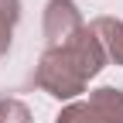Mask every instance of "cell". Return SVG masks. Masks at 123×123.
Wrapping results in <instances>:
<instances>
[{
    "mask_svg": "<svg viewBox=\"0 0 123 123\" xmlns=\"http://www.w3.org/2000/svg\"><path fill=\"white\" fill-rule=\"evenodd\" d=\"M106 51L99 38L92 34V27L86 24L75 38H68L65 44L58 48H48L41 58H38V68H34V86L41 92H48L51 99H62V103H75L86 92L89 79L106 68Z\"/></svg>",
    "mask_w": 123,
    "mask_h": 123,
    "instance_id": "1",
    "label": "cell"
},
{
    "mask_svg": "<svg viewBox=\"0 0 123 123\" xmlns=\"http://www.w3.org/2000/svg\"><path fill=\"white\" fill-rule=\"evenodd\" d=\"M51 123H123V89L99 86L89 92V99L62 106V113Z\"/></svg>",
    "mask_w": 123,
    "mask_h": 123,
    "instance_id": "2",
    "label": "cell"
},
{
    "mask_svg": "<svg viewBox=\"0 0 123 123\" xmlns=\"http://www.w3.org/2000/svg\"><path fill=\"white\" fill-rule=\"evenodd\" d=\"M44 41H48V48H58V44H65L68 38H75L79 31L86 27L79 7H75V0H48L44 4Z\"/></svg>",
    "mask_w": 123,
    "mask_h": 123,
    "instance_id": "3",
    "label": "cell"
},
{
    "mask_svg": "<svg viewBox=\"0 0 123 123\" xmlns=\"http://www.w3.org/2000/svg\"><path fill=\"white\" fill-rule=\"evenodd\" d=\"M89 27H92V34L99 38L106 58L116 62V65H123V21H116V17H96Z\"/></svg>",
    "mask_w": 123,
    "mask_h": 123,
    "instance_id": "4",
    "label": "cell"
},
{
    "mask_svg": "<svg viewBox=\"0 0 123 123\" xmlns=\"http://www.w3.org/2000/svg\"><path fill=\"white\" fill-rule=\"evenodd\" d=\"M17 21H21V0H0V58L10 51Z\"/></svg>",
    "mask_w": 123,
    "mask_h": 123,
    "instance_id": "5",
    "label": "cell"
},
{
    "mask_svg": "<svg viewBox=\"0 0 123 123\" xmlns=\"http://www.w3.org/2000/svg\"><path fill=\"white\" fill-rule=\"evenodd\" d=\"M0 123H34L31 106L17 96H0Z\"/></svg>",
    "mask_w": 123,
    "mask_h": 123,
    "instance_id": "6",
    "label": "cell"
}]
</instances>
